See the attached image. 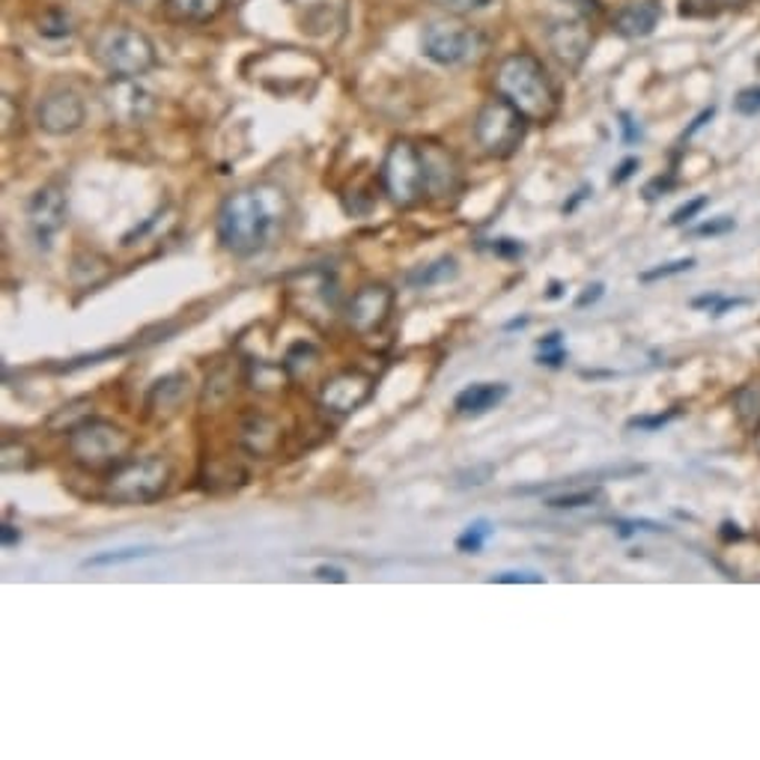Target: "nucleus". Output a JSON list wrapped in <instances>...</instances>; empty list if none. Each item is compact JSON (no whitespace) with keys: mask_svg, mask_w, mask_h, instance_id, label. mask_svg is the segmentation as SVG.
<instances>
[{"mask_svg":"<svg viewBox=\"0 0 760 760\" xmlns=\"http://www.w3.org/2000/svg\"><path fill=\"white\" fill-rule=\"evenodd\" d=\"M603 284H591V287L584 289L582 296L575 298V307H588V305H594V302H600L603 298Z\"/></svg>","mask_w":760,"mask_h":760,"instance_id":"nucleus-39","label":"nucleus"},{"mask_svg":"<svg viewBox=\"0 0 760 760\" xmlns=\"http://www.w3.org/2000/svg\"><path fill=\"white\" fill-rule=\"evenodd\" d=\"M421 149H424V161H427V195H456L460 182H463L456 158L445 147H438V144H421Z\"/></svg>","mask_w":760,"mask_h":760,"instance_id":"nucleus-15","label":"nucleus"},{"mask_svg":"<svg viewBox=\"0 0 760 760\" xmlns=\"http://www.w3.org/2000/svg\"><path fill=\"white\" fill-rule=\"evenodd\" d=\"M492 582H499V584H540L543 582V575H537V573H501V575H492Z\"/></svg>","mask_w":760,"mask_h":760,"instance_id":"nucleus-35","label":"nucleus"},{"mask_svg":"<svg viewBox=\"0 0 760 760\" xmlns=\"http://www.w3.org/2000/svg\"><path fill=\"white\" fill-rule=\"evenodd\" d=\"M733 408H737V417L749 430L760 427V388L758 385H746V388L737 391L733 397Z\"/></svg>","mask_w":760,"mask_h":760,"instance_id":"nucleus-24","label":"nucleus"},{"mask_svg":"<svg viewBox=\"0 0 760 760\" xmlns=\"http://www.w3.org/2000/svg\"><path fill=\"white\" fill-rule=\"evenodd\" d=\"M495 90L507 102L516 105L531 122H546L557 111V90L549 78L546 66L529 51L507 55L495 72Z\"/></svg>","mask_w":760,"mask_h":760,"instance_id":"nucleus-2","label":"nucleus"},{"mask_svg":"<svg viewBox=\"0 0 760 760\" xmlns=\"http://www.w3.org/2000/svg\"><path fill=\"white\" fill-rule=\"evenodd\" d=\"M188 394V376L186 373H167L149 388L147 394V412L158 417L177 415V408L182 406V399Z\"/></svg>","mask_w":760,"mask_h":760,"instance_id":"nucleus-18","label":"nucleus"},{"mask_svg":"<svg viewBox=\"0 0 760 760\" xmlns=\"http://www.w3.org/2000/svg\"><path fill=\"white\" fill-rule=\"evenodd\" d=\"M680 408H668V412H659V415H641L632 417L626 427L630 430H641V433H657V430L668 427L671 421H678Z\"/></svg>","mask_w":760,"mask_h":760,"instance_id":"nucleus-27","label":"nucleus"},{"mask_svg":"<svg viewBox=\"0 0 760 760\" xmlns=\"http://www.w3.org/2000/svg\"><path fill=\"white\" fill-rule=\"evenodd\" d=\"M713 3L724 7V10H731V7H742V3H749V0H713Z\"/></svg>","mask_w":760,"mask_h":760,"instance_id":"nucleus-46","label":"nucleus"},{"mask_svg":"<svg viewBox=\"0 0 760 760\" xmlns=\"http://www.w3.org/2000/svg\"><path fill=\"white\" fill-rule=\"evenodd\" d=\"M689 269H695V260H692V257H687V260L665 263V266H657V269L641 272L639 280H641V284H653V280L671 278V275H683V272H689Z\"/></svg>","mask_w":760,"mask_h":760,"instance_id":"nucleus-28","label":"nucleus"},{"mask_svg":"<svg viewBox=\"0 0 760 760\" xmlns=\"http://www.w3.org/2000/svg\"><path fill=\"white\" fill-rule=\"evenodd\" d=\"M635 167H639V158H626V161H621L618 174L612 177V186H623V182L635 174Z\"/></svg>","mask_w":760,"mask_h":760,"instance_id":"nucleus-38","label":"nucleus"},{"mask_svg":"<svg viewBox=\"0 0 760 760\" xmlns=\"http://www.w3.org/2000/svg\"><path fill=\"white\" fill-rule=\"evenodd\" d=\"M492 522L490 520H474L472 525H465V531L456 537V552H463V555H477L483 546H486V540L492 537Z\"/></svg>","mask_w":760,"mask_h":760,"instance_id":"nucleus-25","label":"nucleus"},{"mask_svg":"<svg viewBox=\"0 0 760 760\" xmlns=\"http://www.w3.org/2000/svg\"><path fill=\"white\" fill-rule=\"evenodd\" d=\"M174 468L161 456L126 460L108 474V499L117 504H152L167 492Z\"/></svg>","mask_w":760,"mask_h":760,"instance_id":"nucleus-6","label":"nucleus"},{"mask_svg":"<svg viewBox=\"0 0 760 760\" xmlns=\"http://www.w3.org/2000/svg\"><path fill=\"white\" fill-rule=\"evenodd\" d=\"M93 57L111 78H140L158 63L152 39L126 24L105 28L93 42Z\"/></svg>","mask_w":760,"mask_h":760,"instance_id":"nucleus-4","label":"nucleus"},{"mask_svg":"<svg viewBox=\"0 0 760 760\" xmlns=\"http://www.w3.org/2000/svg\"><path fill=\"white\" fill-rule=\"evenodd\" d=\"M566 362V349L564 346H552V349H540L537 355V364H543V367H561V364Z\"/></svg>","mask_w":760,"mask_h":760,"instance_id":"nucleus-36","label":"nucleus"},{"mask_svg":"<svg viewBox=\"0 0 760 760\" xmlns=\"http://www.w3.org/2000/svg\"><path fill=\"white\" fill-rule=\"evenodd\" d=\"M511 394V385L504 382H474L468 388H463L454 397V408L465 417H477L492 412L495 406H501Z\"/></svg>","mask_w":760,"mask_h":760,"instance_id":"nucleus-17","label":"nucleus"},{"mask_svg":"<svg viewBox=\"0 0 760 760\" xmlns=\"http://www.w3.org/2000/svg\"><path fill=\"white\" fill-rule=\"evenodd\" d=\"M737 224H733V218H728V215H722V218H715V221H707L698 227V236H724V233H731Z\"/></svg>","mask_w":760,"mask_h":760,"instance_id":"nucleus-34","label":"nucleus"},{"mask_svg":"<svg viewBox=\"0 0 760 760\" xmlns=\"http://www.w3.org/2000/svg\"><path fill=\"white\" fill-rule=\"evenodd\" d=\"M156 555L152 546H131V549H111V552H99V555L87 557L83 570H99V566H120L131 564V561H144V557Z\"/></svg>","mask_w":760,"mask_h":760,"instance_id":"nucleus-23","label":"nucleus"},{"mask_svg":"<svg viewBox=\"0 0 760 760\" xmlns=\"http://www.w3.org/2000/svg\"><path fill=\"white\" fill-rule=\"evenodd\" d=\"M424 55L438 66L474 63L486 48V39L477 28L463 21H430L421 33Z\"/></svg>","mask_w":760,"mask_h":760,"instance_id":"nucleus-8","label":"nucleus"},{"mask_svg":"<svg viewBox=\"0 0 760 760\" xmlns=\"http://www.w3.org/2000/svg\"><path fill=\"white\" fill-rule=\"evenodd\" d=\"M662 19V7L657 0H632L614 16V30L626 39H644L657 30Z\"/></svg>","mask_w":760,"mask_h":760,"instance_id":"nucleus-16","label":"nucleus"},{"mask_svg":"<svg viewBox=\"0 0 760 760\" xmlns=\"http://www.w3.org/2000/svg\"><path fill=\"white\" fill-rule=\"evenodd\" d=\"M289 213L287 191L272 182L239 188L233 191L218 209V241L233 257H257L269 248L272 239L278 236L280 224Z\"/></svg>","mask_w":760,"mask_h":760,"instance_id":"nucleus-1","label":"nucleus"},{"mask_svg":"<svg viewBox=\"0 0 760 760\" xmlns=\"http://www.w3.org/2000/svg\"><path fill=\"white\" fill-rule=\"evenodd\" d=\"M316 358H319L316 346L305 344V340H298V344L289 346L287 358H284V371H287L289 376H302V373H307L310 367H314Z\"/></svg>","mask_w":760,"mask_h":760,"instance_id":"nucleus-26","label":"nucleus"},{"mask_svg":"<svg viewBox=\"0 0 760 760\" xmlns=\"http://www.w3.org/2000/svg\"><path fill=\"white\" fill-rule=\"evenodd\" d=\"M492 254H495V257H504V260H516V257L525 254V245L516 239H495L492 241Z\"/></svg>","mask_w":760,"mask_h":760,"instance_id":"nucleus-33","label":"nucleus"},{"mask_svg":"<svg viewBox=\"0 0 760 760\" xmlns=\"http://www.w3.org/2000/svg\"><path fill=\"white\" fill-rule=\"evenodd\" d=\"M382 186L397 206L421 204L427 197V161L421 144L408 138L394 140L382 161Z\"/></svg>","mask_w":760,"mask_h":760,"instance_id":"nucleus-5","label":"nucleus"},{"mask_svg":"<svg viewBox=\"0 0 760 760\" xmlns=\"http://www.w3.org/2000/svg\"><path fill=\"white\" fill-rule=\"evenodd\" d=\"M525 131H529V117L516 105L507 102L504 96L490 99L477 111V120H474L477 147L492 158H511L522 147Z\"/></svg>","mask_w":760,"mask_h":760,"instance_id":"nucleus-7","label":"nucleus"},{"mask_svg":"<svg viewBox=\"0 0 760 760\" xmlns=\"http://www.w3.org/2000/svg\"><path fill=\"white\" fill-rule=\"evenodd\" d=\"M707 206H710V197H695V200H689V204H683L678 213L671 215V224H674V227H683V224L692 221L698 213H704Z\"/></svg>","mask_w":760,"mask_h":760,"instance_id":"nucleus-31","label":"nucleus"},{"mask_svg":"<svg viewBox=\"0 0 760 760\" xmlns=\"http://www.w3.org/2000/svg\"><path fill=\"white\" fill-rule=\"evenodd\" d=\"M102 96L108 113L122 126H144L156 113V96L138 78H111Z\"/></svg>","mask_w":760,"mask_h":760,"instance_id":"nucleus-9","label":"nucleus"},{"mask_svg":"<svg viewBox=\"0 0 760 760\" xmlns=\"http://www.w3.org/2000/svg\"><path fill=\"white\" fill-rule=\"evenodd\" d=\"M117 355H122V349H102V353H93V355H81V358H72V362L60 364L57 371L60 373H72V371H83V367H93V364H102L105 358H117Z\"/></svg>","mask_w":760,"mask_h":760,"instance_id":"nucleus-29","label":"nucleus"},{"mask_svg":"<svg viewBox=\"0 0 760 760\" xmlns=\"http://www.w3.org/2000/svg\"><path fill=\"white\" fill-rule=\"evenodd\" d=\"M722 537L724 540H740L742 537V531H737V525H733V522H724V525H722Z\"/></svg>","mask_w":760,"mask_h":760,"instance_id":"nucleus-44","label":"nucleus"},{"mask_svg":"<svg viewBox=\"0 0 760 760\" xmlns=\"http://www.w3.org/2000/svg\"><path fill=\"white\" fill-rule=\"evenodd\" d=\"M561 289H564V284H561V280H552V284H549L546 298H561Z\"/></svg>","mask_w":760,"mask_h":760,"instance_id":"nucleus-45","label":"nucleus"},{"mask_svg":"<svg viewBox=\"0 0 760 760\" xmlns=\"http://www.w3.org/2000/svg\"><path fill=\"white\" fill-rule=\"evenodd\" d=\"M564 334L561 332H552V334H546V337H540L537 340V349H552V346H564V340H561Z\"/></svg>","mask_w":760,"mask_h":760,"instance_id":"nucleus-42","label":"nucleus"},{"mask_svg":"<svg viewBox=\"0 0 760 760\" xmlns=\"http://www.w3.org/2000/svg\"><path fill=\"white\" fill-rule=\"evenodd\" d=\"M371 394H373L371 376H364V373H358V371H344L325 382L319 399H323L325 408H332V412H337V415H353V412H358V408L371 399Z\"/></svg>","mask_w":760,"mask_h":760,"instance_id":"nucleus-14","label":"nucleus"},{"mask_svg":"<svg viewBox=\"0 0 760 760\" xmlns=\"http://www.w3.org/2000/svg\"><path fill=\"white\" fill-rule=\"evenodd\" d=\"M566 3H573L582 16H588V12H594L596 16V12H600V3H596V0H566Z\"/></svg>","mask_w":760,"mask_h":760,"instance_id":"nucleus-43","label":"nucleus"},{"mask_svg":"<svg viewBox=\"0 0 760 760\" xmlns=\"http://www.w3.org/2000/svg\"><path fill=\"white\" fill-rule=\"evenodd\" d=\"M19 540H21L19 529H12V525H3V529H0V543H3V549L16 546Z\"/></svg>","mask_w":760,"mask_h":760,"instance_id":"nucleus-41","label":"nucleus"},{"mask_svg":"<svg viewBox=\"0 0 760 760\" xmlns=\"http://www.w3.org/2000/svg\"><path fill=\"white\" fill-rule=\"evenodd\" d=\"M740 305H746V298H719L710 314H713V316H724V314H728V310H731V307H740Z\"/></svg>","mask_w":760,"mask_h":760,"instance_id":"nucleus-40","label":"nucleus"},{"mask_svg":"<svg viewBox=\"0 0 760 760\" xmlns=\"http://www.w3.org/2000/svg\"><path fill=\"white\" fill-rule=\"evenodd\" d=\"M131 436L108 417H83L69 430V454L87 472H108L129 460Z\"/></svg>","mask_w":760,"mask_h":760,"instance_id":"nucleus-3","label":"nucleus"},{"mask_svg":"<svg viewBox=\"0 0 760 760\" xmlns=\"http://www.w3.org/2000/svg\"><path fill=\"white\" fill-rule=\"evenodd\" d=\"M28 227L39 250H48L66 227V197L57 186L39 188L28 204Z\"/></svg>","mask_w":760,"mask_h":760,"instance_id":"nucleus-11","label":"nucleus"},{"mask_svg":"<svg viewBox=\"0 0 760 760\" xmlns=\"http://www.w3.org/2000/svg\"><path fill=\"white\" fill-rule=\"evenodd\" d=\"M456 275H460V266H456L454 257H438V260L412 272V275H408V284L415 289H430L438 287V284H447V280H454Z\"/></svg>","mask_w":760,"mask_h":760,"instance_id":"nucleus-20","label":"nucleus"},{"mask_svg":"<svg viewBox=\"0 0 760 760\" xmlns=\"http://www.w3.org/2000/svg\"><path fill=\"white\" fill-rule=\"evenodd\" d=\"M241 445L254 456H269L278 447V427L272 424L269 417L254 415L241 427Z\"/></svg>","mask_w":760,"mask_h":760,"instance_id":"nucleus-19","label":"nucleus"},{"mask_svg":"<svg viewBox=\"0 0 760 760\" xmlns=\"http://www.w3.org/2000/svg\"><path fill=\"white\" fill-rule=\"evenodd\" d=\"M227 0H165L167 12L177 21H209L224 10Z\"/></svg>","mask_w":760,"mask_h":760,"instance_id":"nucleus-21","label":"nucleus"},{"mask_svg":"<svg viewBox=\"0 0 760 760\" xmlns=\"http://www.w3.org/2000/svg\"><path fill=\"white\" fill-rule=\"evenodd\" d=\"M546 42L557 63L570 69V72H579L584 57H588L591 46H594V33H591V28H588V21L582 16H566V19L549 21Z\"/></svg>","mask_w":760,"mask_h":760,"instance_id":"nucleus-10","label":"nucleus"},{"mask_svg":"<svg viewBox=\"0 0 760 760\" xmlns=\"http://www.w3.org/2000/svg\"><path fill=\"white\" fill-rule=\"evenodd\" d=\"M522 325H529V316H522V319H513V323L507 325V328H522Z\"/></svg>","mask_w":760,"mask_h":760,"instance_id":"nucleus-47","label":"nucleus"},{"mask_svg":"<svg viewBox=\"0 0 760 760\" xmlns=\"http://www.w3.org/2000/svg\"><path fill=\"white\" fill-rule=\"evenodd\" d=\"M600 501H605V492L600 486H591V490H570L561 492V495H549L546 507H552V511H582V507H596Z\"/></svg>","mask_w":760,"mask_h":760,"instance_id":"nucleus-22","label":"nucleus"},{"mask_svg":"<svg viewBox=\"0 0 760 760\" xmlns=\"http://www.w3.org/2000/svg\"><path fill=\"white\" fill-rule=\"evenodd\" d=\"M391 307H394V289L388 284H367L349 298L346 319L358 334H373L388 323Z\"/></svg>","mask_w":760,"mask_h":760,"instance_id":"nucleus-12","label":"nucleus"},{"mask_svg":"<svg viewBox=\"0 0 760 760\" xmlns=\"http://www.w3.org/2000/svg\"><path fill=\"white\" fill-rule=\"evenodd\" d=\"M314 575H316V579H319V582H334V584H344L346 582L344 570H340V566H332V564L316 566Z\"/></svg>","mask_w":760,"mask_h":760,"instance_id":"nucleus-37","label":"nucleus"},{"mask_svg":"<svg viewBox=\"0 0 760 760\" xmlns=\"http://www.w3.org/2000/svg\"><path fill=\"white\" fill-rule=\"evenodd\" d=\"M733 108H737V113H742V117H758L760 113V87H746V90H740V93H737V99H733Z\"/></svg>","mask_w":760,"mask_h":760,"instance_id":"nucleus-30","label":"nucleus"},{"mask_svg":"<svg viewBox=\"0 0 760 760\" xmlns=\"http://www.w3.org/2000/svg\"><path fill=\"white\" fill-rule=\"evenodd\" d=\"M445 10H451V12H483V10H492L499 0H438Z\"/></svg>","mask_w":760,"mask_h":760,"instance_id":"nucleus-32","label":"nucleus"},{"mask_svg":"<svg viewBox=\"0 0 760 760\" xmlns=\"http://www.w3.org/2000/svg\"><path fill=\"white\" fill-rule=\"evenodd\" d=\"M83 117H87V111H83L81 96L72 93V90H55L37 108L39 129L46 135H55V138H63V135L81 129Z\"/></svg>","mask_w":760,"mask_h":760,"instance_id":"nucleus-13","label":"nucleus"}]
</instances>
